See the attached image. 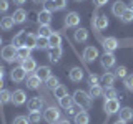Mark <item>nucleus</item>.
Returning a JSON list of instances; mask_svg holds the SVG:
<instances>
[{
  "instance_id": "49530a36",
  "label": "nucleus",
  "mask_w": 133,
  "mask_h": 124,
  "mask_svg": "<svg viewBox=\"0 0 133 124\" xmlns=\"http://www.w3.org/2000/svg\"><path fill=\"white\" fill-rule=\"evenodd\" d=\"M8 10V0H0V13H5Z\"/></svg>"
},
{
  "instance_id": "c756f323",
  "label": "nucleus",
  "mask_w": 133,
  "mask_h": 124,
  "mask_svg": "<svg viewBox=\"0 0 133 124\" xmlns=\"http://www.w3.org/2000/svg\"><path fill=\"white\" fill-rule=\"evenodd\" d=\"M48 41H50V48H55V47H60V45H62V36L58 35L57 32H53L52 35L48 36Z\"/></svg>"
},
{
  "instance_id": "1a4fd4ad",
  "label": "nucleus",
  "mask_w": 133,
  "mask_h": 124,
  "mask_svg": "<svg viewBox=\"0 0 133 124\" xmlns=\"http://www.w3.org/2000/svg\"><path fill=\"white\" fill-rule=\"evenodd\" d=\"M115 61H116V58H115V55L113 53H103L102 56H100V63H102V66L105 69H110V68H113L115 66Z\"/></svg>"
},
{
  "instance_id": "8fccbe9b",
  "label": "nucleus",
  "mask_w": 133,
  "mask_h": 124,
  "mask_svg": "<svg viewBox=\"0 0 133 124\" xmlns=\"http://www.w3.org/2000/svg\"><path fill=\"white\" fill-rule=\"evenodd\" d=\"M25 2H27V0H14V3H15V5H23Z\"/></svg>"
},
{
  "instance_id": "9b49d317",
  "label": "nucleus",
  "mask_w": 133,
  "mask_h": 124,
  "mask_svg": "<svg viewBox=\"0 0 133 124\" xmlns=\"http://www.w3.org/2000/svg\"><path fill=\"white\" fill-rule=\"evenodd\" d=\"M62 56H63V50H62V47L48 48V60L52 61V63H58Z\"/></svg>"
},
{
  "instance_id": "c03bdc74",
  "label": "nucleus",
  "mask_w": 133,
  "mask_h": 124,
  "mask_svg": "<svg viewBox=\"0 0 133 124\" xmlns=\"http://www.w3.org/2000/svg\"><path fill=\"white\" fill-rule=\"evenodd\" d=\"M68 5L66 3V0H55V10L58 12V10H63V8Z\"/></svg>"
},
{
  "instance_id": "6ab92c4d",
  "label": "nucleus",
  "mask_w": 133,
  "mask_h": 124,
  "mask_svg": "<svg viewBox=\"0 0 133 124\" xmlns=\"http://www.w3.org/2000/svg\"><path fill=\"white\" fill-rule=\"evenodd\" d=\"M25 36H27V32L22 30L18 32L17 35L12 38V45H14L15 48H20V47H25Z\"/></svg>"
},
{
  "instance_id": "864d4df0",
  "label": "nucleus",
  "mask_w": 133,
  "mask_h": 124,
  "mask_svg": "<svg viewBox=\"0 0 133 124\" xmlns=\"http://www.w3.org/2000/svg\"><path fill=\"white\" fill-rule=\"evenodd\" d=\"M3 84H5V83H3V80H0V91L3 89Z\"/></svg>"
},
{
  "instance_id": "4c0bfd02",
  "label": "nucleus",
  "mask_w": 133,
  "mask_h": 124,
  "mask_svg": "<svg viewBox=\"0 0 133 124\" xmlns=\"http://www.w3.org/2000/svg\"><path fill=\"white\" fill-rule=\"evenodd\" d=\"M45 83H47V86H48L50 89H57L58 86H60V80H58L57 76H50Z\"/></svg>"
},
{
  "instance_id": "c9c22d12",
  "label": "nucleus",
  "mask_w": 133,
  "mask_h": 124,
  "mask_svg": "<svg viewBox=\"0 0 133 124\" xmlns=\"http://www.w3.org/2000/svg\"><path fill=\"white\" fill-rule=\"evenodd\" d=\"M53 94H55L57 99H60V98H63V96H66V94H68V89H66V86L60 84L57 89H53Z\"/></svg>"
},
{
  "instance_id": "f03ea898",
  "label": "nucleus",
  "mask_w": 133,
  "mask_h": 124,
  "mask_svg": "<svg viewBox=\"0 0 133 124\" xmlns=\"http://www.w3.org/2000/svg\"><path fill=\"white\" fill-rule=\"evenodd\" d=\"M43 119L48 124H57L58 121H60V111H58V107L48 106L47 109L43 111Z\"/></svg>"
},
{
  "instance_id": "393cba45",
  "label": "nucleus",
  "mask_w": 133,
  "mask_h": 124,
  "mask_svg": "<svg viewBox=\"0 0 133 124\" xmlns=\"http://www.w3.org/2000/svg\"><path fill=\"white\" fill-rule=\"evenodd\" d=\"M35 74L40 78L42 81H47L48 78L52 76V71H50V68H48V66H40V68H37Z\"/></svg>"
},
{
  "instance_id": "f3484780",
  "label": "nucleus",
  "mask_w": 133,
  "mask_h": 124,
  "mask_svg": "<svg viewBox=\"0 0 133 124\" xmlns=\"http://www.w3.org/2000/svg\"><path fill=\"white\" fill-rule=\"evenodd\" d=\"M116 80L115 73H110V71H105L102 74V78H100V81H102V84H105V88H110V86H113V83Z\"/></svg>"
},
{
  "instance_id": "3c124183",
  "label": "nucleus",
  "mask_w": 133,
  "mask_h": 124,
  "mask_svg": "<svg viewBox=\"0 0 133 124\" xmlns=\"http://www.w3.org/2000/svg\"><path fill=\"white\" fill-rule=\"evenodd\" d=\"M3 74H5V69H3V66H0V80H3Z\"/></svg>"
},
{
  "instance_id": "aec40b11",
  "label": "nucleus",
  "mask_w": 133,
  "mask_h": 124,
  "mask_svg": "<svg viewBox=\"0 0 133 124\" xmlns=\"http://www.w3.org/2000/svg\"><path fill=\"white\" fill-rule=\"evenodd\" d=\"M37 20H38L40 25H50V22H52V13H50L48 10H42L37 13Z\"/></svg>"
},
{
  "instance_id": "ddd939ff",
  "label": "nucleus",
  "mask_w": 133,
  "mask_h": 124,
  "mask_svg": "<svg viewBox=\"0 0 133 124\" xmlns=\"http://www.w3.org/2000/svg\"><path fill=\"white\" fill-rule=\"evenodd\" d=\"M103 48H105L107 53H113L116 48H118V40L115 36H108V38L103 40Z\"/></svg>"
},
{
  "instance_id": "a19ab883",
  "label": "nucleus",
  "mask_w": 133,
  "mask_h": 124,
  "mask_svg": "<svg viewBox=\"0 0 133 124\" xmlns=\"http://www.w3.org/2000/svg\"><path fill=\"white\" fill-rule=\"evenodd\" d=\"M123 84H125V88H127V89L133 91V73H131V74H128V76L123 80Z\"/></svg>"
},
{
  "instance_id": "13d9d810",
  "label": "nucleus",
  "mask_w": 133,
  "mask_h": 124,
  "mask_svg": "<svg viewBox=\"0 0 133 124\" xmlns=\"http://www.w3.org/2000/svg\"><path fill=\"white\" fill-rule=\"evenodd\" d=\"M0 45H2V36H0Z\"/></svg>"
},
{
  "instance_id": "2f4dec72",
  "label": "nucleus",
  "mask_w": 133,
  "mask_h": 124,
  "mask_svg": "<svg viewBox=\"0 0 133 124\" xmlns=\"http://www.w3.org/2000/svg\"><path fill=\"white\" fill-rule=\"evenodd\" d=\"M103 96H105V101L107 99H116L118 98V91H116L113 86H110V88L103 89Z\"/></svg>"
},
{
  "instance_id": "4be33fe9",
  "label": "nucleus",
  "mask_w": 133,
  "mask_h": 124,
  "mask_svg": "<svg viewBox=\"0 0 133 124\" xmlns=\"http://www.w3.org/2000/svg\"><path fill=\"white\" fill-rule=\"evenodd\" d=\"M12 18H14L15 25H20V23H23L25 20H27V12H25L23 8H17L14 12V15H12Z\"/></svg>"
},
{
  "instance_id": "a18cd8bd",
  "label": "nucleus",
  "mask_w": 133,
  "mask_h": 124,
  "mask_svg": "<svg viewBox=\"0 0 133 124\" xmlns=\"http://www.w3.org/2000/svg\"><path fill=\"white\" fill-rule=\"evenodd\" d=\"M98 81H100V78H98L95 73H91L90 76H88V84H90V86H95V84H98Z\"/></svg>"
},
{
  "instance_id": "5fc2aeb1",
  "label": "nucleus",
  "mask_w": 133,
  "mask_h": 124,
  "mask_svg": "<svg viewBox=\"0 0 133 124\" xmlns=\"http://www.w3.org/2000/svg\"><path fill=\"white\" fill-rule=\"evenodd\" d=\"M113 124H127V122H125V121H120V119H118V121H116V122H113Z\"/></svg>"
},
{
  "instance_id": "f704fd0d",
  "label": "nucleus",
  "mask_w": 133,
  "mask_h": 124,
  "mask_svg": "<svg viewBox=\"0 0 133 124\" xmlns=\"http://www.w3.org/2000/svg\"><path fill=\"white\" fill-rule=\"evenodd\" d=\"M52 33H53V30L50 28V25H40V28H38V36H45V38H48Z\"/></svg>"
},
{
  "instance_id": "a878e982",
  "label": "nucleus",
  "mask_w": 133,
  "mask_h": 124,
  "mask_svg": "<svg viewBox=\"0 0 133 124\" xmlns=\"http://www.w3.org/2000/svg\"><path fill=\"white\" fill-rule=\"evenodd\" d=\"M14 25H15V22H14V18L12 17H3V18H0V28L2 30H5V32H8V30H12L14 28Z\"/></svg>"
},
{
  "instance_id": "37998d69",
  "label": "nucleus",
  "mask_w": 133,
  "mask_h": 124,
  "mask_svg": "<svg viewBox=\"0 0 133 124\" xmlns=\"http://www.w3.org/2000/svg\"><path fill=\"white\" fill-rule=\"evenodd\" d=\"M14 124H30V121H28L27 116H17L14 119Z\"/></svg>"
},
{
  "instance_id": "a211bd4d",
  "label": "nucleus",
  "mask_w": 133,
  "mask_h": 124,
  "mask_svg": "<svg viewBox=\"0 0 133 124\" xmlns=\"http://www.w3.org/2000/svg\"><path fill=\"white\" fill-rule=\"evenodd\" d=\"M118 119L120 121H125V122H128V121H131L133 119V109L131 107H122V109L118 111Z\"/></svg>"
},
{
  "instance_id": "de8ad7c7",
  "label": "nucleus",
  "mask_w": 133,
  "mask_h": 124,
  "mask_svg": "<svg viewBox=\"0 0 133 124\" xmlns=\"http://www.w3.org/2000/svg\"><path fill=\"white\" fill-rule=\"evenodd\" d=\"M93 3L97 7H103V5H107V3H108V0H93Z\"/></svg>"
},
{
  "instance_id": "79ce46f5",
  "label": "nucleus",
  "mask_w": 133,
  "mask_h": 124,
  "mask_svg": "<svg viewBox=\"0 0 133 124\" xmlns=\"http://www.w3.org/2000/svg\"><path fill=\"white\" fill-rule=\"evenodd\" d=\"M43 5H45V10H48L50 13H52V12H57L55 10V0H45Z\"/></svg>"
},
{
  "instance_id": "0eeeda50",
  "label": "nucleus",
  "mask_w": 133,
  "mask_h": 124,
  "mask_svg": "<svg viewBox=\"0 0 133 124\" xmlns=\"http://www.w3.org/2000/svg\"><path fill=\"white\" fill-rule=\"evenodd\" d=\"M63 23H65L66 28H75V27H78V25H80V15H78L77 12H70V13H66Z\"/></svg>"
},
{
  "instance_id": "f8f14e48",
  "label": "nucleus",
  "mask_w": 133,
  "mask_h": 124,
  "mask_svg": "<svg viewBox=\"0 0 133 124\" xmlns=\"http://www.w3.org/2000/svg\"><path fill=\"white\" fill-rule=\"evenodd\" d=\"M83 58H85L87 63H91V61H95L98 58V50L95 47H87L83 50Z\"/></svg>"
},
{
  "instance_id": "20e7f679",
  "label": "nucleus",
  "mask_w": 133,
  "mask_h": 124,
  "mask_svg": "<svg viewBox=\"0 0 133 124\" xmlns=\"http://www.w3.org/2000/svg\"><path fill=\"white\" fill-rule=\"evenodd\" d=\"M120 109H122V107H120V101H118V99H107V101L103 103V111L107 113V116L116 114Z\"/></svg>"
},
{
  "instance_id": "bf43d9fd",
  "label": "nucleus",
  "mask_w": 133,
  "mask_h": 124,
  "mask_svg": "<svg viewBox=\"0 0 133 124\" xmlns=\"http://www.w3.org/2000/svg\"><path fill=\"white\" fill-rule=\"evenodd\" d=\"M77 2H83V0H77Z\"/></svg>"
},
{
  "instance_id": "dca6fc26",
  "label": "nucleus",
  "mask_w": 133,
  "mask_h": 124,
  "mask_svg": "<svg viewBox=\"0 0 133 124\" xmlns=\"http://www.w3.org/2000/svg\"><path fill=\"white\" fill-rule=\"evenodd\" d=\"M73 38L77 43H85L87 40H88V30L87 28H77L73 33Z\"/></svg>"
},
{
  "instance_id": "f257e3e1",
  "label": "nucleus",
  "mask_w": 133,
  "mask_h": 124,
  "mask_svg": "<svg viewBox=\"0 0 133 124\" xmlns=\"http://www.w3.org/2000/svg\"><path fill=\"white\" fill-rule=\"evenodd\" d=\"M73 103H75V106H78L82 111H88L90 107H91V96L88 93H85V91H82V89H77L73 93Z\"/></svg>"
},
{
  "instance_id": "7c9ffc66",
  "label": "nucleus",
  "mask_w": 133,
  "mask_h": 124,
  "mask_svg": "<svg viewBox=\"0 0 133 124\" xmlns=\"http://www.w3.org/2000/svg\"><path fill=\"white\" fill-rule=\"evenodd\" d=\"M88 94L91 96V99H95V98H100V96H103V88H102L100 84L90 86V91H88Z\"/></svg>"
},
{
  "instance_id": "72a5a7b5",
  "label": "nucleus",
  "mask_w": 133,
  "mask_h": 124,
  "mask_svg": "<svg viewBox=\"0 0 133 124\" xmlns=\"http://www.w3.org/2000/svg\"><path fill=\"white\" fill-rule=\"evenodd\" d=\"M37 48H40V50H48V48H50V41H48V38L37 35Z\"/></svg>"
},
{
  "instance_id": "4d7b16f0",
  "label": "nucleus",
  "mask_w": 133,
  "mask_h": 124,
  "mask_svg": "<svg viewBox=\"0 0 133 124\" xmlns=\"http://www.w3.org/2000/svg\"><path fill=\"white\" fill-rule=\"evenodd\" d=\"M128 8H131V10H133V2H131V3H130V7H128Z\"/></svg>"
},
{
  "instance_id": "4468645a",
  "label": "nucleus",
  "mask_w": 133,
  "mask_h": 124,
  "mask_svg": "<svg viewBox=\"0 0 133 124\" xmlns=\"http://www.w3.org/2000/svg\"><path fill=\"white\" fill-rule=\"evenodd\" d=\"M20 66H22L27 73H35L37 71V63H35V60H33L32 56L27 58V60H22L20 61Z\"/></svg>"
},
{
  "instance_id": "7ed1b4c3",
  "label": "nucleus",
  "mask_w": 133,
  "mask_h": 124,
  "mask_svg": "<svg viewBox=\"0 0 133 124\" xmlns=\"http://www.w3.org/2000/svg\"><path fill=\"white\" fill-rule=\"evenodd\" d=\"M0 55H2V58L7 63H14V61L18 60V56H17V48L14 45H5V47L2 48V51H0Z\"/></svg>"
},
{
  "instance_id": "ea45409f",
  "label": "nucleus",
  "mask_w": 133,
  "mask_h": 124,
  "mask_svg": "<svg viewBox=\"0 0 133 124\" xmlns=\"http://www.w3.org/2000/svg\"><path fill=\"white\" fill-rule=\"evenodd\" d=\"M115 76L116 78H127L128 76V73H127V66H118V68L115 69Z\"/></svg>"
},
{
  "instance_id": "b1692460",
  "label": "nucleus",
  "mask_w": 133,
  "mask_h": 124,
  "mask_svg": "<svg viewBox=\"0 0 133 124\" xmlns=\"http://www.w3.org/2000/svg\"><path fill=\"white\" fill-rule=\"evenodd\" d=\"M127 8H128V7L125 5L123 2H115L113 5H111V13H113L115 17H118V18H120V17L123 15V12L127 10Z\"/></svg>"
},
{
  "instance_id": "6e6552de",
  "label": "nucleus",
  "mask_w": 133,
  "mask_h": 124,
  "mask_svg": "<svg viewBox=\"0 0 133 124\" xmlns=\"http://www.w3.org/2000/svg\"><path fill=\"white\" fill-rule=\"evenodd\" d=\"M12 103H14V106H22L27 103V93H25L23 89H15L14 93H12Z\"/></svg>"
},
{
  "instance_id": "2eb2a0df",
  "label": "nucleus",
  "mask_w": 133,
  "mask_h": 124,
  "mask_svg": "<svg viewBox=\"0 0 133 124\" xmlns=\"http://www.w3.org/2000/svg\"><path fill=\"white\" fill-rule=\"evenodd\" d=\"M68 76H70V80H72L73 83H80L83 80V69L80 68V66H73V68L70 69Z\"/></svg>"
},
{
  "instance_id": "e433bc0d",
  "label": "nucleus",
  "mask_w": 133,
  "mask_h": 124,
  "mask_svg": "<svg viewBox=\"0 0 133 124\" xmlns=\"http://www.w3.org/2000/svg\"><path fill=\"white\" fill-rule=\"evenodd\" d=\"M120 20H122L123 23H130V22H133V10H131V8H127V10L123 12V15L120 17Z\"/></svg>"
},
{
  "instance_id": "09e8293b",
  "label": "nucleus",
  "mask_w": 133,
  "mask_h": 124,
  "mask_svg": "<svg viewBox=\"0 0 133 124\" xmlns=\"http://www.w3.org/2000/svg\"><path fill=\"white\" fill-rule=\"evenodd\" d=\"M66 113H68V114H72V116H75V114H77V111H75V106H72L70 109H66Z\"/></svg>"
},
{
  "instance_id": "5701e85b",
  "label": "nucleus",
  "mask_w": 133,
  "mask_h": 124,
  "mask_svg": "<svg viewBox=\"0 0 133 124\" xmlns=\"http://www.w3.org/2000/svg\"><path fill=\"white\" fill-rule=\"evenodd\" d=\"M40 83H42V80L37 76L35 73H33V74H30V76L27 78V88L28 89H38L40 88Z\"/></svg>"
},
{
  "instance_id": "39448f33",
  "label": "nucleus",
  "mask_w": 133,
  "mask_h": 124,
  "mask_svg": "<svg viewBox=\"0 0 133 124\" xmlns=\"http://www.w3.org/2000/svg\"><path fill=\"white\" fill-rule=\"evenodd\" d=\"M91 25H93L95 28H97L98 32L105 30V28L108 27V17L107 15H93V20H91Z\"/></svg>"
},
{
  "instance_id": "603ef678",
  "label": "nucleus",
  "mask_w": 133,
  "mask_h": 124,
  "mask_svg": "<svg viewBox=\"0 0 133 124\" xmlns=\"http://www.w3.org/2000/svg\"><path fill=\"white\" fill-rule=\"evenodd\" d=\"M57 124H70V121H68V119H60Z\"/></svg>"
},
{
  "instance_id": "9d476101",
  "label": "nucleus",
  "mask_w": 133,
  "mask_h": 124,
  "mask_svg": "<svg viewBox=\"0 0 133 124\" xmlns=\"http://www.w3.org/2000/svg\"><path fill=\"white\" fill-rule=\"evenodd\" d=\"M25 76H27V71L22 68V66H17L10 71V80L14 83H22L25 80Z\"/></svg>"
},
{
  "instance_id": "c85d7f7f",
  "label": "nucleus",
  "mask_w": 133,
  "mask_h": 124,
  "mask_svg": "<svg viewBox=\"0 0 133 124\" xmlns=\"http://www.w3.org/2000/svg\"><path fill=\"white\" fill-rule=\"evenodd\" d=\"M58 103H60V107H63V109H70V107L75 104V103H73V98L68 96V94L63 96V98H60V99H58Z\"/></svg>"
},
{
  "instance_id": "bb28decb",
  "label": "nucleus",
  "mask_w": 133,
  "mask_h": 124,
  "mask_svg": "<svg viewBox=\"0 0 133 124\" xmlns=\"http://www.w3.org/2000/svg\"><path fill=\"white\" fill-rule=\"evenodd\" d=\"M30 55H32V50H30V48H27V47L17 48V56H18L20 61H22V60H27V58H30Z\"/></svg>"
},
{
  "instance_id": "cd10ccee",
  "label": "nucleus",
  "mask_w": 133,
  "mask_h": 124,
  "mask_svg": "<svg viewBox=\"0 0 133 124\" xmlns=\"http://www.w3.org/2000/svg\"><path fill=\"white\" fill-rule=\"evenodd\" d=\"M25 47L27 48H37V35H33V33H27V36H25Z\"/></svg>"
},
{
  "instance_id": "412c9836",
  "label": "nucleus",
  "mask_w": 133,
  "mask_h": 124,
  "mask_svg": "<svg viewBox=\"0 0 133 124\" xmlns=\"http://www.w3.org/2000/svg\"><path fill=\"white\" fill-rule=\"evenodd\" d=\"M73 121L75 124H90V114L87 111H80L73 116Z\"/></svg>"
},
{
  "instance_id": "58836bf2",
  "label": "nucleus",
  "mask_w": 133,
  "mask_h": 124,
  "mask_svg": "<svg viewBox=\"0 0 133 124\" xmlns=\"http://www.w3.org/2000/svg\"><path fill=\"white\" fill-rule=\"evenodd\" d=\"M42 118H43V116L40 114V111H37V113H30V114H28V121H30V124H38Z\"/></svg>"
},
{
  "instance_id": "473e14b6",
  "label": "nucleus",
  "mask_w": 133,
  "mask_h": 124,
  "mask_svg": "<svg viewBox=\"0 0 133 124\" xmlns=\"http://www.w3.org/2000/svg\"><path fill=\"white\" fill-rule=\"evenodd\" d=\"M7 103H12V93L8 89H2L0 91V106L7 104Z\"/></svg>"
},
{
  "instance_id": "423d86ee",
  "label": "nucleus",
  "mask_w": 133,
  "mask_h": 124,
  "mask_svg": "<svg viewBox=\"0 0 133 124\" xmlns=\"http://www.w3.org/2000/svg\"><path fill=\"white\" fill-rule=\"evenodd\" d=\"M27 107L30 113H37V111H42V107H43V99L40 96H33L27 101Z\"/></svg>"
},
{
  "instance_id": "6e6d98bb",
  "label": "nucleus",
  "mask_w": 133,
  "mask_h": 124,
  "mask_svg": "<svg viewBox=\"0 0 133 124\" xmlns=\"http://www.w3.org/2000/svg\"><path fill=\"white\" fill-rule=\"evenodd\" d=\"M40 2H45V0H33V3H40Z\"/></svg>"
}]
</instances>
